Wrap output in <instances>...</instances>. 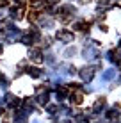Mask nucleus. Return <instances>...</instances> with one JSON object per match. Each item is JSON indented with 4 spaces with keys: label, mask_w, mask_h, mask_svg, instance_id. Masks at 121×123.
<instances>
[{
    "label": "nucleus",
    "mask_w": 121,
    "mask_h": 123,
    "mask_svg": "<svg viewBox=\"0 0 121 123\" xmlns=\"http://www.w3.org/2000/svg\"><path fill=\"white\" fill-rule=\"evenodd\" d=\"M119 116V109L118 107H112L109 112H107V118H109V120H114V118H118Z\"/></svg>",
    "instance_id": "10"
},
{
    "label": "nucleus",
    "mask_w": 121,
    "mask_h": 123,
    "mask_svg": "<svg viewBox=\"0 0 121 123\" xmlns=\"http://www.w3.org/2000/svg\"><path fill=\"white\" fill-rule=\"evenodd\" d=\"M103 107H105V96H100V98H98L96 102H94L93 111H94V112H98L100 109H103Z\"/></svg>",
    "instance_id": "6"
},
{
    "label": "nucleus",
    "mask_w": 121,
    "mask_h": 123,
    "mask_svg": "<svg viewBox=\"0 0 121 123\" xmlns=\"http://www.w3.org/2000/svg\"><path fill=\"white\" fill-rule=\"evenodd\" d=\"M114 77H116V70H109V71L103 73V79H105V80H110V79H114Z\"/></svg>",
    "instance_id": "11"
},
{
    "label": "nucleus",
    "mask_w": 121,
    "mask_h": 123,
    "mask_svg": "<svg viewBox=\"0 0 121 123\" xmlns=\"http://www.w3.org/2000/svg\"><path fill=\"white\" fill-rule=\"evenodd\" d=\"M57 39H61L62 43H71L73 41V34L68 31H59L57 32Z\"/></svg>",
    "instance_id": "3"
},
{
    "label": "nucleus",
    "mask_w": 121,
    "mask_h": 123,
    "mask_svg": "<svg viewBox=\"0 0 121 123\" xmlns=\"http://www.w3.org/2000/svg\"><path fill=\"white\" fill-rule=\"evenodd\" d=\"M9 4V0H0V7H6Z\"/></svg>",
    "instance_id": "14"
},
{
    "label": "nucleus",
    "mask_w": 121,
    "mask_h": 123,
    "mask_svg": "<svg viewBox=\"0 0 121 123\" xmlns=\"http://www.w3.org/2000/svg\"><path fill=\"white\" fill-rule=\"evenodd\" d=\"M69 100H71L75 105H80V104H82V100H84V96H82V93H75V95L69 96Z\"/></svg>",
    "instance_id": "7"
},
{
    "label": "nucleus",
    "mask_w": 121,
    "mask_h": 123,
    "mask_svg": "<svg viewBox=\"0 0 121 123\" xmlns=\"http://www.w3.org/2000/svg\"><path fill=\"white\" fill-rule=\"evenodd\" d=\"M66 96H68V89H66V87H57V98L64 100Z\"/></svg>",
    "instance_id": "9"
},
{
    "label": "nucleus",
    "mask_w": 121,
    "mask_h": 123,
    "mask_svg": "<svg viewBox=\"0 0 121 123\" xmlns=\"http://www.w3.org/2000/svg\"><path fill=\"white\" fill-rule=\"evenodd\" d=\"M57 109H59L57 105H48V112H50V114H55V111H57Z\"/></svg>",
    "instance_id": "13"
},
{
    "label": "nucleus",
    "mask_w": 121,
    "mask_h": 123,
    "mask_svg": "<svg viewBox=\"0 0 121 123\" xmlns=\"http://www.w3.org/2000/svg\"><path fill=\"white\" fill-rule=\"evenodd\" d=\"M14 2H16V4H18V6H23V4H25V2H27V0H14Z\"/></svg>",
    "instance_id": "15"
},
{
    "label": "nucleus",
    "mask_w": 121,
    "mask_h": 123,
    "mask_svg": "<svg viewBox=\"0 0 121 123\" xmlns=\"http://www.w3.org/2000/svg\"><path fill=\"white\" fill-rule=\"evenodd\" d=\"M27 73L30 75V77H34V79L41 77V71H39V68H27Z\"/></svg>",
    "instance_id": "8"
},
{
    "label": "nucleus",
    "mask_w": 121,
    "mask_h": 123,
    "mask_svg": "<svg viewBox=\"0 0 121 123\" xmlns=\"http://www.w3.org/2000/svg\"><path fill=\"white\" fill-rule=\"evenodd\" d=\"M75 54H77V48L73 46V48H68V50H66V52H64V55H66V57H73Z\"/></svg>",
    "instance_id": "12"
},
{
    "label": "nucleus",
    "mask_w": 121,
    "mask_h": 123,
    "mask_svg": "<svg viewBox=\"0 0 121 123\" xmlns=\"http://www.w3.org/2000/svg\"><path fill=\"white\" fill-rule=\"evenodd\" d=\"M0 80H2V75H0Z\"/></svg>",
    "instance_id": "17"
},
{
    "label": "nucleus",
    "mask_w": 121,
    "mask_h": 123,
    "mask_svg": "<svg viewBox=\"0 0 121 123\" xmlns=\"http://www.w3.org/2000/svg\"><path fill=\"white\" fill-rule=\"evenodd\" d=\"M94 71H96V68H91V66H84L80 70V77L82 80H86V82H91L94 77Z\"/></svg>",
    "instance_id": "2"
},
{
    "label": "nucleus",
    "mask_w": 121,
    "mask_h": 123,
    "mask_svg": "<svg viewBox=\"0 0 121 123\" xmlns=\"http://www.w3.org/2000/svg\"><path fill=\"white\" fill-rule=\"evenodd\" d=\"M77 12V9L71 6V4H64V6H61L59 7V14H61V18H62V22H68L69 18Z\"/></svg>",
    "instance_id": "1"
},
{
    "label": "nucleus",
    "mask_w": 121,
    "mask_h": 123,
    "mask_svg": "<svg viewBox=\"0 0 121 123\" xmlns=\"http://www.w3.org/2000/svg\"><path fill=\"white\" fill-rule=\"evenodd\" d=\"M96 123H102V121H96Z\"/></svg>",
    "instance_id": "18"
},
{
    "label": "nucleus",
    "mask_w": 121,
    "mask_h": 123,
    "mask_svg": "<svg viewBox=\"0 0 121 123\" xmlns=\"http://www.w3.org/2000/svg\"><path fill=\"white\" fill-rule=\"evenodd\" d=\"M48 2H55V0H48Z\"/></svg>",
    "instance_id": "16"
},
{
    "label": "nucleus",
    "mask_w": 121,
    "mask_h": 123,
    "mask_svg": "<svg viewBox=\"0 0 121 123\" xmlns=\"http://www.w3.org/2000/svg\"><path fill=\"white\" fill-rule=\"evenodd\" d=\"M84 57H86V59H94V57H98V52L93 48V46H86V50H84Z\"/></svg>",
    "instance_id": "5"
},
{
    "label": "nucleus",
    "mask_w": 121,
    "mask_h": 123,
    "mask_svg": "<svg viewBox=\"0 0 121 123\" xmlns=\"http://www.w3.org/2000/svg\"><path fill=\"white\" fill-rule=\"evenodd\" d=\"M41 55H43V54H41L39 48H32L30 52H29V57H30L34 62H43V57Z\"/></svg>",
    "instance_id": "4"
}]
</instances>
